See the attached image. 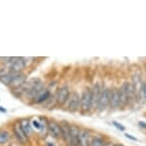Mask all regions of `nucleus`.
Instances as JSON below:
<instances>
[{
    "instance_id": "1",
    "label": "nucleus",
    "mask_w": 146,
    "mask_h": 146,
    "mask_svg": "<svg viewBox=\"0 0 146 146\" xmlns=\"http://www.w3.org/2000/svg\"><path fill=\"white\" fill-rule=\"evenodd\" d=\"M80 110L87 113L92 110V89H85L80 96Z\"/></svg>"
},
{
    "instance_id": "2",
    "label": "nucleus",
    "mask_w": 146,
    "mask_h": 146,
    "mask_svg": "<svg viewBox=\"0 0 146 146\" xmlns=\"http://www.w3.org/2000/svg\"><path fill=\"white\" fill-rule=\"evenodd\" d=\"M67 110L70 112H76L80 109V96L76 92L70 95V98L66 102Z\"/></svg>"
},
{
    "instance_id": "3",
    "label": "nucleus",
    "mask_w": 146,
    "mask_h": 146,
    "mask_svg": "<svg viewBox=\"0 0 146 146\" xmlns=\"http://www.w3.org/2000/svg\"><path fill=\"white\" fill-rule=\"evenodd\" d=\"M110 98H111V90L105 86H102V93L98 108L100 111H104L110 105Z\"/></svg>"
},
{
    "instance_id": "4",
    "label": "nucleus",
    "mask_w": 146,
    "mask_h": 146,
    "mask_svg": "<svg viewBox=\"0 0 146 146\" xmlns=\"http://www.w3.org/2000/svg\"><path fill=\"white\" fill-rule=\"evenodd\" d=\"M102 93V86L100 83H96L92 88V109L96 110L98 108V104Z\"/></svg>"
},
{
    "instance_id": "5",
    "label": "nucleus",
    "mask_w": 146,
    "mask_h": 146,
    "mask_svg": "<svg viewBox=\"0 0 146 146\" xmlns=\"http://www.w3.org/2000/svg\"><path fill=\"white\" fill-rule=\"evenodd\" d=\"M25 67V62L20 57H11V59L8 61V68L10 69L11 72H16L22 70Z\"/></svg>"
},
{
    "instance_id": "6",
    "label": "nucleus",
    "mask_w": 146,
    "mask_h": 146,
    "mask_svg": "<svg viewBox=\"0 0 146 146\" xmlns=\"http://www.w3.org/2000/svg\"><path fill=\"white\" fill-rule=\"evenodd\" d=\"M48 131H49V133L51 134V136L56 137V139L62 137L60 123H57L56 121H54V120L48 121Z\"/></svg>"
},
{
    "instance_id": "7",
    "label": "nucleus",
    "mask_w": 146,
    "mask_h": 146,
    "mask_svg": "<svg viewBox=\"0 0 146 146\" xmlns=\"http://www.w3.org/2000/svg\"><path fill=\"white\" fill-rule=\"evenodd\" d=\"M129 85L130 83L124 82L119 88V98H120V105L125 106L129 103Z\"/></svg>"
},
{
    "instance_id": "8",
    "label": "nucleus",
    "mask_w": 146,
    "mask_h": 146,
    "mask_svg": "<svg viewBox=\"0 0 146 146\" xmlns=\"http://www.w3.org/2000/svg\"><path fill=\"white\" fill-rule=\"evenodd\" d=\"M70 98V90L68 86H62L57 92L56 100L57 102L60 104H64L67 102V100Z\"/></svg>"
},
{
    "instance_id": "9",
    "label": "nucleus",
    "mask_w": 146,
    "mask_h": 146,
    "mask_svg": "<svg viewBox=\"0 0 146 146\" xmlns=\"http://www.w3.org/2000/svg\"><path fill=\"white\" fill-rule=\"evenodd\" d=\"M91 141L90 132L86 129H81L78 137V146H89Z\"/></svg>"
},
{
    "instance_id": "10",
    "label": "nucleus",
    "mask_w": 146,
    "mask_h": 146,
    "mask_svg": "<svg viewBox=\"0 0 146 146\" xmlns=\"http://www.w3.org/2000/svg\"><path fill=\"white\" fill-rule=\"evenodd\" d=\"M120 105V98H119V90L115 88L111 90V98H110V107L112 109H117Z\"/></svg>"
},
{
    "instance_id": "11",
    "label": "nucleus",
    "mask_w": 146,
    "mask_h": 146,
    "mask_svg": "<svg viewBox=\"0 0 146 146\" xmlns=\"http://www.w3.org/2000/svg\"><path fill=\"white\" fill-rule=\"evenodd\" d=\"M80 129L76 125L70 126V139H71V146H78V137Z\"/></svg>"
},
{
    "instance_id": "12",
    "label": "nucleus",
    "mask_w": 146,
    "mask_h": 146,
    "mask_svg": "<svg viewBox=\"0 0 146 146\" xmlns=\"http://www.w3.org/2000/svg\"><path fill=\"white\" fill-rule=\"evenodd\" d=\"M142 84L143 82H141L140 76L139 75H135L133 76V84H132V86L134 88L137 98H139L140 95L142 94Z\"/></svg>"
},
{
    "instance_id": "13",
    "label": "nucleus",
    "mask_w": 146,
    "mask_h": 146,
    "mask_svg": "<svg viewBox=\"0 0 146 146\" xmlns=\"http://www.w3.org/2000/svg\"><path fill=\"white\" fill-rule=\"evenodd\" d=\"M13 132H15V135L16 136V137L19 139V141L22 142V143H25L27 141V135L25 134V132L23 131L22 129V126H21V123L20 122H17L15 123V128H13Z\"/></svg>"
},
{
    "instance_id": "14",
    "label": "nucleus",
    "mask_w": 146,
    "mask_h": 146,
    "mask_svg": "<svg viewBox=\"0 0 146 146\" xmlns=\"http://www.w3.org/2000/svg\"><path fill=\"white\" fill-rule=\"evenodd\" d=\"M70 126L68 122L65 121H61L60 122V127H61V134L63 139L65 140L66 143L71 145V139H70Z\"/></svg>"
},
{
    "instance_id": "15",
    "label": "nucleus",
    "mask_w": 146,
    "mask_h": 146,
    "mask_svg": "<svg viewBox=\"0 0 146 146\" xmlns=\"http://www.w3.org/2000/svg\"><path fill=\"white\" fill-rule=\"evenodd\" d=\"M18 74L19 73H16V72H8L7 74L0 76V81L5 85H11L12 81L13 80V78H15Z\"/></svg>"
},
{
    "instance_id": "16",
    "label": "nucleus",
    "mask_w": 146,
    "mask_h": 146,
    "mask_svg": "<svg viewBox=\"0 0 146 146\" xmlns=\"http://www.w3.org/2000/svg\"><path fill=\"white\" fill-rule=\"evenodd\" d=\"M26 83V76L23 74H18L17 76L13 78V80L11 83V86L13 88H18L20 86H23Z\"/></svg>"
},
{
    "instance_id": "17",
    "label": "nucleus",
    "mask_w": 146,
    "mask_h": 146,
    "mask_svg": "<svg viewBox=\"0 0 146 146\" xmlns=\"http://www.w3.org/2000/svg\"><path fill=\"white\" fill-rule=\"evenodd\" d=\"M50 96H51L50 91L44 89L43 91H41V92L38 94L36 96H35V98H34V100H35V103H43L44 101H46L47 100H49Z\"/></svg>"
},
{
    "instance_id": "18",
    "label": "nucleus",
    "mask_w": 146,
    "mask_h": 146,
    "mask_svg": "<svg viewBox=\"0 0 146 146\" xmlns=\"http://www.w3.org/2000/svg\"><path fill=\"white\" fill-rule=\"evenodd\" d=\"M20 123H21L22 129H23V131L25 132V134L27 135V137L31 136V135L33 134V132H34V129H33L32 123L30 122V121L27 120V119H23Z\"/></svg>"
},
{
    "instance_id": "19",
    "label": "nucleus",
    "mask_w": 146,
    "mask_h": 146,
    "mask_svg": "<svg viewBox=\"0 0 146 146\" xmlns=\"http://www.w3.org/2000/svg\"><path fill=\"white\" fill-rule=\"evenodd\" d=\"M105 141H104V139L101 137H91V141H90V145L89 146H103Z\"/></svg>"
},
{
    "instance_id": "20",
    "label": "nucleus",
    "mask_w": 146,
    "mask_h": 146,
    "mask_svg": "<svg viewBox=\"0 0 146 146\" xmlns=\"http://www.w3.org/2000/svg\"><path fill=\"white\" fill-rule=\"evenodd\" d=\"M10 139V134L7 131H1L0 132V144H5L9 141Z\"/></svg>"
},
{
    "instance_id": "21",
    "label": "nucleus",
    "mask_w": 146,
    "mask_h": 146,
    "mask_svg": "<svg viewBox=\"0 0 146 146\" xmlns=\"http://www.w3.org/2000/svg\"><path fill=\"white\" fill-rule=\"evenodd\" d=\"M32 125H33V127L35 129H36V130H42V124L36 119H34L32 121Z\"/></svg>"
},
{
    "instance_id": "22",
    "label": "nucleus",
    "mask_w": 146,
    "mask_h": 146,
    "mask_svg": "<svg viewBox=\"0 0 146 146\" xmlns=\"http://www.w3.org/2000/svg\"><path fill=\"white\" fill-rule=\"evenodd\" d=\"M113 124H114V126L117 129V130H119V131H124L125 130V127L121 124V123H118V122H117V121H113Z\"/></svg>"
},
{
    "instance_id": "23",
    "label": "nucleus",
    "mask_w": 146,
    "mask_h": 146,
    "mask_svg": "<svg viewBox=\"0 0 146 146\" xmlns=\"http://www.w3.org/2000/svg\"><path fill=\"white\" fill-rule=\"evenodd\" d=\"M142 94L146 100V83L145 82H143V84H142Z\"/></svg>"
},
{
    "instance_id": "24",
    "label": "nucleus",
    "mask_w": 146,
    "mask_h": 146,
    "mask_svg": "<svg viewBox=\"0 0 146 146\" xmlns=\"http://www.w3.org/2000/svg\"><path fill=\"white\" fill-rule=\"evenodd\" d=\"M103 146H117V145H115V143L112 142V141H107V142L104 143Z\"/></svg>"
},
{
    "instance_id": "25",
    "label": "nucleus",
    "mask_w": 146,
    "mask_h": 146,
    "mask_svg": "<svg viewBox=\"0 0 146 146\" xmlns=\"http://www.w3.org/2000/svg\"><path fill=\"white\" fill-rule=\"evenodd\" d=\"M125 137H128V139H132V140H137V137H132L131 135H129V134H125Z\"/></svg>"
},
{
    "instance_id": "26",
    "label": "nucleus",
    "mask_w": 146,
    "mask_h": 146,
    "mask_svg": "<svg viewBox=\"0 0 146 146\" xmlns=\"http://www.w3.org/2000/svg\"><path fill=\"white\" fill-rule=\"evenodd\" d=\"M46 146H56V145H54V143H53V142H47Z\"/></svg>"
},
{
    "instance_id": "27",
    "label": "nucleus",
    "mask_w": 146,
    "mask_h": 146,
    "mask_svg": "<svg viewBox=\"0 0 146 146\" xmlns=\"http://www.w3.org/2000/svg\"><path fill=\"white\" fill-rule=\"evenodd\" d=\"M0 111H2V112H4V113H6L7 111H6V109H3L2 107H0Z\"/></svg>"
},
{
    "instance_id": "28",
    "label": "nucleus",
    "mask_w": 146,
    "mask_h": 146,
    "mask_svg": "<svg viewBox=\"0 0 146 146\" xmlns=\"http://www.w3.org/2000/svg\"><path fill=\"white\" fill-rule=\"evenodd\" d=\"M117 146H122V145H117Z\"/></svg>"
}]
</instances>
